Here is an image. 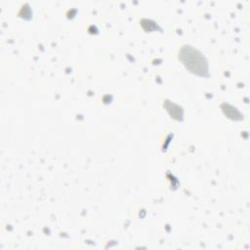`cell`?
Listing matches in <instances>:
<instances>
[{
    "instance_id": "obj_1",
    "label": "cell",
    "mask_w": 250,
    "mask_h": 250,
    "mask_svg": "<svg viewBox=\"0 0 250 250\" xmlns=\"http://www.w3.org/2000/svg\"><path fill=\"white\" fill-rule=\"evenodd\" d=\"M180 59L190 71L196 74L204 75V72L207 71L206 62L203 57L191 47L183 48L180 53Z\"/></svg>"
}]
</instances>
